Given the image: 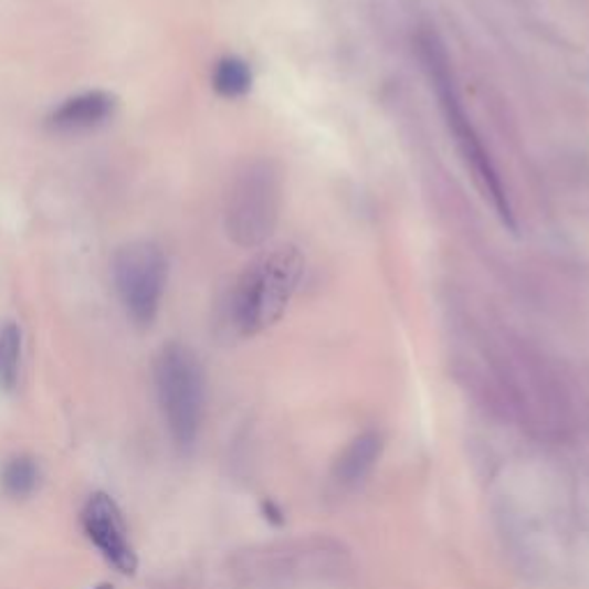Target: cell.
<instances>
[{
	"label": "cell",
	"mask_w": 589,
	"mask_h": 589,
	"mask_svg": "<svg viewBox=\"0 0 589 589\" xmlns=\"http://www.w3.org/2000/svg\"><path fill=\"white\" fill-rule=\"evenodd\" d=\"M111 274L127 318L141 329L155 325L168 284V261L152 240H132L111 259Z\"/></svg>",
	"instance_id": "5"
},
{
	"label": "cell",
	"mask_w": 589,
	"mask_h": 589,
	"mask_svg": "<svg viewBox=\"0 0 589 589\" xmlns=\"http://www.w3.org/2000/svg\"><path fill=\"white\" fill-rule=\"evenodd\" d=\"M81 525L86 537L99 550L106 562L123 576H134L138 555L129 539V529L118 502L108 493H93L83 504Z\"/></svg>",
	"instance_id": "6"
},
{
	"label": "cell",
	"mask_w": 589,
	"mask_h": 589,
	"mask_svg": "<svg viewBox=\"0 0 589 589\" xmlns=\"http://www.w3.org/2000/svg\"><path fill=\"white\" fill-rule=\"evenodd\" d=\"M284 203V173L270 157L244 161L231 180L227 206H223V229L240 249L263 246L278 223Z\"/></svg>",
	"instance_id": "3"
},
{
	"label": "cell",
	"mask_w": 589,
	"mask_h": 589,
	"mask_svg": "<svg viewBox=\"0 0 589 589\" xmlns=\"http://www.w3.org/2000/svg\"><path fill=\"white\" fill-rule=\"evenodd\" d=\"M93 589H116L114 585H108V582H102V585H97V587H93Z\"/></svg>",
	"instance_id": "12"
},
{
	"label": "cell",
	"mask_w": 589,
	"mask_h": 589,
	"mask_svg": "<svg viewBox=\"0 0 589 589\" xmlns=\"http://www.w3.org/2000/svg\"><path fill=\"white\" fill-rule=\"evenodd\" d=\"M382 454V435L378 431H364L355 435L332 465V480L341 488H357L367 482Z\"/></svg>",
	"instance_id": "8"
},
{
	"label": "cell",
	"mask_w": 589,
	"mask_h": 589,
	"mask_svg": "<svg viewBox=\"0 0 589 589\" xmlns=\"http://www.w3.org/2000/svg\"><path fill=\"white\" fill-rule=\"evenodd\" d=\"M21 353H23V332L14 320L0 327V391L12 395L19 385L21 374Z\"/></svg>",
	"instance_id": "10"
},
{
	"label": "cell",
	"mask_w": 589,
	"mask_h": 589,
	"mask_svg": "<svg viewBox=\"0 0 589 589\" xmlns=\"http://www.w3.org/2000/svg\"><path fill=\"white\" fill-rule=\"evenodd\" d=\"M254 83V74L246 61L238 59V55H223L214 63L212 70V88L223 99H240L251 91Z\"/></svg>",
	"instance_id": "9"
},
{
	"label": "cell",
	"mask_w": 589,
	"mask_h": 589,
	"mask_svg": "<svg viewBox=\"0 0 589 589\" xmlns=\"http://www.w3.org/2000/svg\"><path fill=\"white\" fill-rule=\"evenodd\" d=\"M304 274L297 246H278L251 261L231 297V320L238 334L256 336L284 318Z\"/></svg>",
	"instance_id": "2"
},
{
	"label": "cell",
	"mask_w": 589,
	"mask_h": 589,
	"mask_svg": "<svg viewBox=\"0 0 589 589\" xmlns=\"http://www.w3.org/2000/svg\"><path fill=\"white\" fill-rule=\"evenodd\" d=\"M155 389L164 424L182 452L196 444L206 417V371L196 353L168 341L155 357Z\"/></svg>",
	"instance_id": "4"
},
{
	"label": "cell",
	"mask_w": 589,
	"mask_h": 589,
	"mask_svg": "<svg viewBox=\"0 0 589 589\" xmlns=\"http://www.w3.org/2000/svg\"><path fill=\"white\" fill-rule=\"evenodd\" d=\"M417 55L422 61V67L431 81V86L440 99V108L444 123L452 132L454 141L467 164V168L474 176V182L480 185L486 199L491 201L495 214L499 221L507 227L512 233H516V217L512 210L509 193L504 189V182L497 173V168L482 141V136L476 134L470 116L465 114L456 81H454V70L452 61H449V53L444 49V42L435 31H422L417 35Z\"/></svg>",
	"instance_id": "1"
},
{
	"label": "cell",
	"mask_w": 589,
	"mask_h": 589,
	"mask_svg": "<svg viewBox=\"0 0 589 589\" xmlns=\"http://www.w3.org/2000/svg\"><path fill=\"white\" fill-rule=\"evenodd\" d=\"M42 480V470L40 463L33 456H12L6 465L3 472H0V486L3 491L14 497V499H25L31 497Z\"/></svg>",
	"instance_id": "11"
},
{
	"label": "cell",
	"mask_w": 589,
	"mask_h": 589,
	"mask_svg": "<svg viewBox=\"0 0 589 589\" xmlns=\"http://www.w3.org/2000/svg\"><path fill=\"white\" fill-rule=\"evenodd\" d=\"M116 106L118 97L114 93L106 91L78 93L74 97H67L63 104L51 111L46 118V127L55 134L91 132L114 116Z\"/></svg>",
	"instance_id": "7"
}]
</instances>
